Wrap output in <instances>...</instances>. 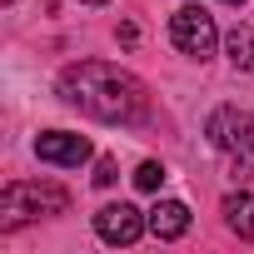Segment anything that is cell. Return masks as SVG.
Here are the masks:
<instances>
[{
  "mask_svg": "<svg viewBox=\"0 0 254 254\" xmlns=\"http://www.w3.org/2000/svg\"><path fill=\"white\" fill-rule=\"evenodd\" d=\"M70 209V194L60 185H5L0 194V229H15L25 219H40V214H65Z\"/></svg>",
  "mask_w": 254,
  "mask_h": 254,
  "instance_id": "2",
  "label": "cell"
},
{
  "mask_svg": "<svg viewBox=\"0 0 254 254\" xmlns=\"http://www.w3.org/2000/svg\"><path fill=\"white\" fill-rule=\"evenodd\" d=\"M115 180H120V175H115V160H100V165H95V185H100V190H110Z\"/></svg>",
  "mask_w": 254,
  "mask_h": 254,
  "instance_id": "11",
  "label": "cell"
},
{
  "mask_svg": "<svg viewBox=\"0 0 254 254\" xmlns=\"http://www.w3.org/2000/svg\"><path fill=\"white\" fill-rule=\"evenodd\" d=\"M60 100L85 110L90 120H105V125H135L145 120L150 110V95L145 85L120 70L110 60H80V65H65L60 70Z\"/></svg>",
  "mask_w": 254,
  "mask_h": 254,
  "instance_id": "1",
  "label": "cell"
},
{
  "mask_svg": "<svg viewBox=\"0 0 254 254\" xmlns=\"http://www.w3.org/2000/svg\"><path fill=\"white\" fill-rule=\"evenodd\" d=\"M170 40H175V45H180L190 60L214 55V40H219L214 15H209V10H199V5H180V10L170 15Z\"/></svg>",
  "mask_w": 254,
  "mask_h": 254,
  "instance_id": "3",
  "label": "cell"
},
{
  "mask_svg": "<svg viewBox=\"0 0 254 254\" xmlns=\"http://www.w3.org/2000/svg\"><path fill=\"white\" fill-rule=\"evenodd\" d=\"M85 5H105V0H85Z\"/></svg>",
  "mask_w": 254,
  "mask_h": 254,
  "instance_id": "13",
  "label": "cell"
},
{
  "mask_svg": "<svg viewBox=\"0 0 254 254\" xmlns=\"http://www.w3.org/2000/svg\"><path fill=\"white\" fill-rule=\"evenodd\" d=\"M0 5H15V0H0Z\"/></svg>",
  "mask_w": 254,
  "mask_h": 254,
  "instance_id": "14",
  "label": "cell"
},
{
  "mask_svg": "<svg viewBox=\"0 0 254 254\" xmlns=\"http://www.w3.org/2000/svg\"><path fill=\"white\" fill-rule=\"evenodd\" d=\"M224 50H229V65L234 70H254V30L249 25H234L224 35Z\"/></svg>",
  "mask_w": 254,
  "mask_h": 254,
  "instance_id": "9",
  "label": "cell"
},
{
  "mask_svg": "<svg viewBox=\"0 0 254 254\" xmlns=\"http://www.w3.org/2000/svg\"><path fill=\"white\" fill-rule=\"evenodd\" d=\"M204 135L224 155H254V115L239 110V105H219L209 115V125H204Z\"/></svg>",
  "mask_w": 254,
  "mask_h": 254,
  "instance_id": "4",
  "label": "cell"
},
{
  "mask_svg": "<svg viewBox=\"0 0 254 254\" xmlns=\"http://www.w3.org/2000/svg\"><path fill=\"white\" fill-rule=\"evenodd\" d=\"M135 185H140V190H160V185H165V165H160V160H145V165L135 170Z\"/></svg>",
  "mask_w": 254,
  "mask_h": 254,
  "instance_id": "10",
  "label": "cell"
},
{
  "mask_svg": "<svg viewBox=\"0 0 254 254\" xmlns=\"http://www.w3.org/2000/svg\"><path fill=\"white\" fill-rule=\"evenodd\" d=\"M145 229H150V219H145L135 204H105V209L95 214V234H100L105 244H135Z\"/></svg>",
  "mask_w": 254,
  "mask_h": 254,
  "instance_id": "5",
  "label": "cell"
},
{
  "mask_svg": "<svg viewBox=\"0 0 254 254\" xmlns=\"http://www.w3.org/2000/svg\"><path fill=\"white\" fill-rule=\"evenodd\" d=\"M35 155L45 165H85L90 160V140L85 135H70V130H45L35 140Z\"/></svg>",
  "mask_w": 254,
  "mask_h": 254,
  "instance_id": "6",
  "label": "cell"
},
{
  "mask_svg": "<svg viewBox=\"0 0 254 254\" xmlns=\"http://www.w3.org/2000/svg\"><path fill=\"white\" fill-rule=\"evenodd\" d=\"M190 229V209L180 204V199H160L155 209H150V234L155 239H180Z\"/></svg>",
  "mask_w": 254,
  "mask_h": 254,
  "instance_id": "7",
  "label": "cell"
},
{
  "mask_svg": "<svg viewBox=\"0 0 254 254\" xmlns=\"http://www.w3.org/2000/svg\"><path fill=\"white\" fill-rule=\"evenodd\" d=\"M224 224L239 239H254V194H229L224 199Z\"/></svg>",
  "mask_w": 254,
  "mask_h": 254,
  "instance_id": "8",
  "label": "cell"
},
{
  "mask_svg": "<svg viewBox=\"0 0 254 254\" xmlns=\"http://www.w3.org/2000/svg\"><path fill=\"white\" fill-rule=\"evenodd\" d=\"M224 5H244V0H224Z\"/></svg>",
  "mask_w": 254,
  "mask_h": 254,
  "instance_id": "12",
  "label": "cell"
}]
</instances>
